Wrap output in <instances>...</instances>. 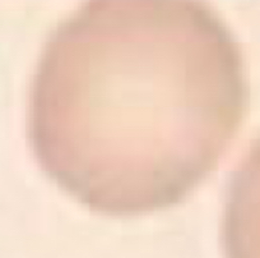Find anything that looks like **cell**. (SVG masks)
Segmentation results:
<instances>
[{
  "mask_svg": "<svg viewBox=\"0 0 260 258\" xmlns=\"http://www.w3.org/2000/svg\"><path fill=\"white\" fill-rule=\"evenodd\" d=\"M236 45L189 2H94L55 34L37 74L35 149L94 209L176 202L226 151L244 100Z\"/></svg>",
  "mask_w": 260,
  "mask_h": 258,
  "instance_id": "6da1fadb",
  "label": "cell"
}]
</instances>
